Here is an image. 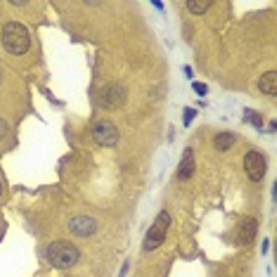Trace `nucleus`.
Wrapping results in <instances>:
<instances>
[{
    "mask_svg": "<svg viewBox=\"0 0 277 277\" xmlns=\"http://www.w3.org/2000/svg\"><path fill=\"white\" fill-rule=\"evenodd\" d=\"M45 258L52 268L60 270H69L74 268L80 258V251L74 246L72 242H52L48 249H45Z\"/></svg>",
    "mask_w": 277,
    "mask_h": 277,
    "instance_id": "2",
    "label": "nucleus"
},
{
    "mask_svg": "<svg viewBox=\"0 0 277 277\" xmlns=\"http://www.w3.org/2000/svg\"><path fill=\"white\" fill-rule=\"evenodd\" d=\"M244 168H246V176L254 182H260L266 178V156L260 152H249L244 156Z\"/></svg>",
    "mask_w": 277,
    "mask_h": 277,
    "instance_id": "5",
    "label": "nucleus"
},
{
    "mask_svg": "<svg viewBox=\"0 0 277 277\" xmlns=\"http://www.w3.org/2000/svg\"><path fill=\"white\" fill-rule=\"evenodd\" d=\"M192 88H194V92H197V95H202V98L206 95V86H204V83H194Z\"/></svg>",
    "mask_w": 277,
    "mask_h": 277,
    "instance_id": "15",
    "label": "nucleus"
},
{
    "mask_svg": "<svg viewBox=\"0 0 277 277\" xmlns=\"http://www.w3.org/2000/svg\"><path fill=\"white\" fill-rule=\"evenodd\" d=\"M69 230L76 237H90V234L98 232V220L90 218V216H76V218H72V223H69Z\"/></svg>",
    "mask_w": 277,
    "mask_h": 277,
    "instance_id": "7",
    "label": "nucleus"
},
{
    "mask_svg": "<svg viewBox=\"0 0 277 277\" xmlns=\"http://www.w3.org/2000/svg\"><path fill=\"white\" fill-rule=\"evenodd\" d=\"M192 173H194V152H192V150H185L182 159H180V166H178V178L190 180Z\"/></svg>",
    "mask_w": 277,
    "mask_h": 277,
    "instance_id": "9",
    "label": "nucleus"
},
{
    "mask_svg": "<svg viewBox=\"0 0 277 277\" xmlns=\"http://www.w3.org/2000/svg\"><path fill=\"white\" fill-rule=\"evenodd\" d=\"M244 121H246V124H254L256 126V128H263V116H258V114H256V112H251V109H246V114H244Z\"/></svg>",
    "mask_w": 277,
    "mask_h": 277,
    "instance_id": "13",
    "label": "nucleus"
},
{
    "mask_svg": "<svg viewBox=\"0 0 277 277\" xmlns=\"http://www.w3.org/2000/svg\"><path fill=\"white\" fill-rule=\"evenodd\" d=\"M0 38H2V48L10 54H26L28 48H31V36L19 22H8L2 26Z\"/></svg>",
    "mask_w": 277,
    "mask_h": 277,
    "instance_id": "1",
    "label": "nucleus"
},
{
    "mask_svg": "<svg viewBox=\"0 0 277 277\" xmlns=\"http://www.w3.org/2000/svg\"><path fill=\"white\" fill-rule=\"evenodd\" d=\"M0 197H2V182H0Z\"/></svg>",
    "mask_w": 277,
    "mask_h": 277,
    "instance_id": "17",
    "label": "nucleus"
},
{
    "mask_svg": "<svg viewBox=\"0 0 277 277\" xmlns=\"http://www.w3.org/2000/svg\"><path fill=\"white\" fill-rule=\"evenodd\" d=\"M234 142H237V135H232V133H220V135H216L214 147L218 150V152H228V150H230Z\"/></svg>",
    "mask_w": 277,
    "mask_h": 277,
    "instance_id": "11",
    "label": "nucleus"
},
{
    "mask_svg": "<svg viewBox=\"0 0 277 277\" xmlns=\"http://www.w3.org/2000/svg\"><path fill=\"white\" fill-rule=\"evenodd\" d=\"M208 8H211V0H190L188 2V10L192 14H204Z\"/></svg>",
    "mask_w": 277,
    "mask_h": 277,
    "instance_id": "12",
    "label": "nucleus"
},
{
    "mask_svg": "<svg viewBox=\"0 0 277 277\" xmlns=\"http://www.w3.org/2000/svg\"><path fill=\"white\" fill-rule=\"evenodd\" d=\"M168 225H170V216L166 214V211H161V214L156 216L154 225L150 228L147 237H144V251H154V249H159L161 244L166 242V232H168Z\"/></svg>",
    "mask_w": 277,
    "mask_h": 277,
    "instance_id": "3",
    "label": "nucleus"
},
{
    "mask_svg": "<svg viewBox=\"0 0 277 277\" xmlns=\"http://www.w3.org/2000/svg\"><path fill=\"white\" fill-rule=\"evenodd\" d=\"M194 116H197V109H188V112H185V118H182V121H185V126L192 124V121H194Z\"/></svg>",
    "mask_w": 277,
    "mask_h": 277,
    "instance_id": "14",
    "label": "nucleus"
},
{
    "mask_svg": "<svg viewBox=\"0 0 277 277\" xmlns=\"http://www.w3.org/2000/svg\"><path fill=\"white\" fill-rule=\"evenodd\" d=\"M258 88L260 92H266V95H277V74L275 72H268V74H263L258 80Z\"/></svg>",
    "mask_w": 277,
    "mask_h": 277,
    "instance_id": "10",
    "label": "nucleus"
},
{
    "mask_svg": "<svg viewBox=\"0 0 277 277\" xmlns=\"http://www.w3.org/2000/svg\"><path fill=\"white\" fill-rule=\"evenodd\" d=\"M92 140L100 147H114L118 142V130L112 121H98L92 126Z\"/></svg>",
    "mask_w": 277,
    "mask_h": 277,
    "instance_id": "4",
    "label": "nucleus"
},
{
    "mask_svg": "<svg viewBox=\"0 0 277 277\" xmlns=\"http://www.w3.org/2000/svg\"><path fill=\"white\" fill-rule=\"evenodd\" d=\"M126 88L124 86H109V88H104L102 90V95H100V104L102 107H109V109H116V107H121L126 102Z\"/></svg>",
    "mask_w": 277,
    "mask_h": 277,
    "instance_id": "6",
    "label": "nucleus"
},
{
    "mask_svg": "<svg viewBox=\"0 0 277 277\" xmlns=\"http://www.w3.org/2000/svg\"><path fill=\"white\" fill-rule=\"evenodd\" d=\"M0 78H2V76H0Z\"/></svg>",
    "mask_w": 277,
    "mask_h": 277,
    "instance_id": "18",
    "label": "nucleus"
},
{
    "mask_svg": "<svg viewBox=\"0 0 277 277\" xmlns=\"http://www.w3.org/2000/svg\"><path fill=\"white\" fill-rule=\"evenodd\" d=\"M5 135H8V124L0 118V140H5Z\"/></svg>",
    "mask_w": 277,
    "mask_h": 277,
    "instance_id": "16",
    "label": "nucleus"
},
{
    "mask_svg": "<svg viewBox=\"0 0 277 277\" xmlns=\"http://www.w3.org/2000/svg\"><path fill=\"white\" fill-rule=\"evenodd\" d=\"M256 232H258V220L256 218H244L240 223V230H237V242L244 244V246H249L254 242V237H256Z\"/></svg>",
    "mask_w": 277,
    "mask_h": 277,
    "instance_id": "8",
    "label": "nucleus"
}]
</instances>
